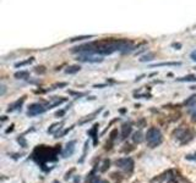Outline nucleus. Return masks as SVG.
Returning <instances> with one entry per match:
<instances>
[{
	"label": "nucleus",
	"mask_w": 196,
	"mask_h": 183,
	"mask_svg": "<svg viewBox=\"0 0 196 183\" xmlns=\"http://www.w3.org/2000/svg\"><path fill=\"white\" fill-rule=\"evenodd\" d=\"M77 61H81V62H101L102 61V58L99 56H93L92 54H82L80 55L79 58L76 59Z\"/></svg>",
	"instance_id": "obj_8"
},
{
	"label": "nucleus",
	"mask_w": 196,
	"mask_h": 183,
	"mask_svg": "<svg viewBox=\"0 0 196 183\" xmlns=\"http://www.w3.org/2000/svg\"><path fill=\"white\" fill-rule=\"evenodd\" d=\"M33 61H34V59H33V58H29V59H27L26 61H22V62H17L15 66H16V67H22V66H25V65H29V64H32Z\"/></svg>",
	"instance_id": "obj_18"
},
{
	"label": "nucleus",
	"mask_w": 196,
	"mask_h": 183,
	"mask_svg": "<svg viewBox=\"0 0 196 183\" xmlns=\"http://www.w3.org/2000/svg\"><path fill=\"white\" fill-rule=\"evenodd\" d=\"M98 127H99V125H95L90 131H87V134L93 139V145H97V143H98V139H97V137H98V134H97Z\"/></svg>",
	"instance_id": "obj_11"
},
{
	"label": "nucleus",
	"mask_w": 196,
	"mask_h": 183,
	"mask_svg": "<svg viewBox=\"0 0 196 183\" xmlns=\"http://www.w3.org/2000/svg\"><path fill=\"white\" fill-rule=\"evenodd\" d=\"M93 38V35H80V37H75L70 39V42H77V40H84V39H91Z\"/></svg>",
	"instance_id": "obj_20"
},
{
	"label": "nucleus",
	"mask_w": 196,
	"mask_h": 183,
	"mask_svg": "<svg viewBox=\"0 0 196 183\" xmlns=\"http://www.w3.org/2000/svg\"><path fill=\"white\" fill-rule=\"evenodd\" d=\"M115 165L121 169L124 172H126V174H132L134 169H135V161H134L131 157H120V159H118L115 161Z\"/></svg>",
	"instance_id": "obj_5"
},
{
	"label": "nucleus",
	"mask_w": 196,
	"mask_h": 183,
	"mask_svg": "<svg viewBox=\"0 0 196 183\" xmlns=\"http://www.w3.org/2000/svg\"><path fill=\"white\" fill-rule=\"evenodd\" d=\"M75 145H76V140L68 142L66 145H65V148H64V150L61 151V156L65 157V159L66 157H70L75 152Z\"/></svg>",
	"instance_id": "obj_7"
},
{
	"label": "nucleus",
	"mask_w": 196,
	"mask_h": 183,
	"mask_svg": "<svg viewBox=\"0 0 196 183\" xmlns=\"http://www.w3.org/2000/svg\"><path fill=\"white\" fill-rule=\"evenodd\" d=\"M185 159H186V160H193V161H196V151H195V154H194V155H186V156H185Z\"/></svg>",
	"instance_id": "obj_27"
},
{
	"label": "nucleus",
	"mask_w": 196,
	"mask_h": 183,
	"mask_svg": "<svg viewBox=\"0 0 196 183\" xmlns=\"http://www.w3.org/2000/svg\"><path fill=\"white\" fill-rule=\"evenodd\" d=\"M63 123H64V122H59V123H54V125H51V127L48 129V132H49V133H54V129H55V128H58V126H61Z\"/></svg>",
	"instance_id": "obj_25"
},
{
	"label": "nucleus",
	"mask_w": 196,
	"mask_h": 183,
	"mask_svg": "<svg viewBox=\"0 0 196 183\" xmlns=\"http://www.w3.org/2000/svg\"><path fill=\"white\" fill-rule=\"evenodd\" d=\"M191 88H193V89H195V90H196V87H191Z\"/></svg>",
	"instance_id": "obj_36"
},
{
	"label": "nucleus",
	"mask_w": 196,
	"mask_h": 183,
	"mask_svg": "<svg viewBox=\"0 0 196 183\" xmlns=\"http://www.w3.org/2000/svg\"><path fill=\"white\" fill-rule=\"evenodd\" d=\"M17 142H19L20 144H21L22 148H27V142H26V139L23 138L22 136H21V137H19V138H17Z\"/></svg>",
	"instance_id": "obj_24"
},
{
	"label": "nucleus",
	"mask_w": 196,
	"mask_h": 183,
	"mask_svg": "<svg viewBox=\"0 0 196 183\" xmlns=\"http://www.w3.org/2000/svg\"><path fill=\"white\" fill-rule=\"evenodd\" d=\"M132 131V127H131V123L130 122H126V123H124L121 126V139H126L129 136H130Z\"/></svg>",
	"instance_id": "obj_9"
},
{
	"label": "nucleus",
	"mask_w": 196,
	"mask_h": 183,
	"mask_svg": "<svg viewBox=\"0 0 196 183\" xmlns=\"http://www.w3.org/2000/svg\"><path fill=\"white\" fill-rule=\"evenodd\" d=\"M145 139H146L149 148H156V146L161 145L163 142L162 132L159 131V128H157V127H151V128L147 129Z\"/></svg>",
	"instance_id": "obj_3"
},
{
	"label": "nucleus",
	"mask_w": 196,
	"mask_h": 183,
	"mask_svg": "<svg viewBox=\"0 0 196 183\" xmlns=\"http://www.w3.org/2000/svg\"><path fill=\"white\" fill-rule=\"evenodd\" d=\"M36 72H37V73H44L45 70H44L43 66H40V67H37V68H36Z\"/></svg>",
	"instance_id": "obj_28"
},
{
	"label": "nucleus",
	"mask_w": 196,
	"mask_h": 183,
	"mask_svg": "<svg viewBox=\"0 0 196 183\" xmlns=\"http://www.w3.org/2000/svg\"><path fill=\"white\" fill-rule=\"evenodd\" d=\"M73 183H80V176H77V175H75V177H74V181H73Z\"/></svg>",
	"instance_id": "obj_29"
},
{
	"label": "nucleus",
	"mask_w": 196,
	"mask_h": 183,
	"mask_svg": "<svg viewBox=\"0 0 196 183\" xmlns=\"http://www.w3.org/2000/svg\"><path fill=\"white\" fill-rule=\"evenodd\" d=\"M182 64L180 62H161V64H156L153 66H156V67H159V66H180Z\"/></svg>",
	"instance_id": "obj_21"
},
{
	"label": "nucleus",
	"mask_w": 196,
	"mask_h": 183,
	"mask_svg": "<svg viewBox=\"0 0 196 183\" xmlns=\"http://www.w3.org/2000/svg\"><path fill=\"white\" fill-rule=\"evenodd\" d=\"M12 131H14V125H11L10 126V128L6 129V133H10V132H12Z\"/></svg>",
	"instance_id": "obj_32"
},
{
	"label": "nucleus",
	"mask_w": 196,
	"mask_h": 183,
	"mask_svg": "<svg viewBox=\"0 0 196 183\" xmlns=\"http://www.w3.org/2000/svg\"><path fill=\"white\" fill-rule=\"evenodd\" d=\"M14 76H15V78H17V79H25V78L29 77V72L28 71H19V72H16Z\"/></svg>",
	"instance_id": "obj_14"
},
{
	"label": "nucleus",
	"mask_w": 196,
	"mask_h": 183,
	"mask_svg": "<svg viewBox=\"0 0 196 183\" xmlns=\"http://www.w3.org/2000/svg\"><path fill=\"white\" fill-rule=\"evenodd\" d=\"M61 151L60 145H55V146H45V145H38L31 155V159L34 160L37 164L40 166V169L44 171L45 165L48 162H55L58 160V155Z\"/></svg>",
	"instance_id": "obj_2"
},
{
	"label": "nucleus",
	"mask_w": 196,
	"mask_h": 183,
	"mask_svg": "<svg viewBox=\"0 0 196 183\" xmlns=\"http://www.w3.org/2000/svg\"><path fill=\"white\" fill-rule=\"evenodd\" d=\"M47 110H49V103H34V104H31L28 106V110H27V116H37L45 113Z\"/></svg>",
	"instance_id": "obj_6"
},
{
	"label": "nucleus",
	"mask_w": 196,
	"mask_h": 183,
	"mask_svg": "<svg viewBox=\"0 0 196 183\" xmlns=\"http://www.w3.org/2000/svg\"><path fill=\"white\" fill-rule=\"evenodd\" d=\"M134 44L131 40L127 39H104L92 42L87 44H82L73 49V53H81V54H99V55H109L115 52L125 53L127 50H131Z\"/></svg>",
	"instance_id": "obj_1"
},
{
	"label": "nucleus",
	"mask_w": 196,
	"mask_h": 183,
	"mask_svg": "<svg viewBox=\"0 0 196 183\" xmlns=\"http://www.w3.org/2000/svg\"><path fill=\"white\" fill-rule=\"evenodd\" d=\"M173 134L177 136L175 138H177V139L180 142V144H182V145L188 144L189 142L194 138V133H193V132L189 131V129H186V128H183V127H180V128L175 129Z\"/></svg>",
	"instance_id": "obj_4"
},
{
	"label": "nucleus",
	"mask_w": 196,
	"mask_h": 183,
	"mask_svg": "<svg viewBox=\"0 0 196 183\" xmlns=\"http://www.w3.org/2000/svg\"><path fill=\"white\" fill-rule=\"evenodd\" d=\"M135 183H138V182H135Z\"/></svg>",
	"instance_id": "obj_37"
},
{
	"label": "nucleus",
	"mask_w": 196,
	"mask_h": 183,
	"mask_svg": "<svg viewBox=\"0 0 196 183\" xmlns=\"http://www.w3.org/2000/svg\"><path fill=\"white\" fill-rule=\"evenodd\" d=\"M195 70H196V68H195Z\"/></svg>",
	"instance_id": "obj_38"
},
{
	"label": "nucleus",
	"mask_w": 196,
	"mask_h": 183,
	"mask_svg": "<svg viewBox=\"0 0 196 183\" xmlns=\"http://www.w3.org/2000/svg\"><path fill=\"white\" fill-rule=\"evenodd\" d=\"M190 58H191V60L196 61V50H195V52H193L191 54H190Z\"/></svg>",
	"instance_id": "obj_30"
},
{
	"label": "nucleus",
	"mask_w": 196,
	"mask_h": 183,
	"mask_svg": "<svg viewBox=\"0 0 196 183\" xmlns=\"http://www.w3.org/2000/svg\"><path fill=\"white\" fill-rule=\"evenodd\" d=\"M193 120H194V121H196V113L193 115Z\"/></svg>",
	"instance_id": "obj_34"
},
{
	"label": "nucleus",
	"mask_w": 196,
	"mask_h": 183,
	"mask_svg": "<svg viewBox=\"0 0 196 183\" xmlns=\"http://www.w3.org/2000/svg\"><path fill=\"white\" fill-rule=\"evenodd\" d=\"M80 70H81V67H80L79 65H73V66H69V67L65 70V72H66V73H69V75H73V73L79 72Z\"/></svg>",
	"instance_id": "obj_16"
},
{
	"label": "nucleus",
	"mask_w": 196,
	"mask_h": 183,
	"mask_svg": "<svg viewBox=\"0 0 196 183\" xmlns=\"http://www.w3.org/2000/svg\"><path fill=\"white\" fill-rule=\"evenodd\" d=\"M96 171H97V167H95V169L92 170L88 175H87V177H86V183H97V182H98L99 177L97 176Z\"/></svg>",
	"instance_id": "obj_10"
},
{
	"label": "nucleus",
	"mask_w": 196,
	"mask_h": 183,
	"mask_svg": "<svg viewBox=\"0 0 196 183\" xmlns=\"http://www.w3.org/2000/svg\"><path fill=\"white\" fill-rule=\"evenodd\" d=\"M117 136H118V129H113L109 134V139H110V143H113L115 139H117Z\"/></svg>",
	"instance_id": "obj_22"
},
{
	"label": "nucleus",
	"mask_w": 196,
	"mask_h": 183,
	"mask_svg": "<svg viewBox=\"0 0 196 183\" xmlns=\"http://www.w3.org/2000/svg\"><path fill=\"white\" fill-rule=\"evenodd\" d=\"M177 81L179 82H196V76H186V77H182V78H177Z\"/></svg>",
	"instance_id": "obj_17"
},
{
	"label": "nucleus",
	"mask_w": 196,
	"mask_h": 183,
	"mask_svg": "<svg viewBox=\"0 0 196 183\" xmlns=\"http://www.w3.org/2000/svg\"><path fill=\"white\" fill-rule=\"evenodd\" d=\"M87 148H88V142H86L85 143V149H84V154H82V157L79 160V162L80 164H82L84 162V160H85V157H86V152H87Z\"/></svg>",
	"instance_id": "obj_23"
},
{
	"label": "nucleus",
	"mask_w": 196,
	"mask_h": 183,
	"mask_svg": "<svg viewBox=\"0 0 196 183\" xmlns=\"http://www.w3.org/2000/svg\"><path fill=\"white\" fill-rule=\"evenodd\" d=\"M65 114V110H61V111H58V113L55 114V116H63Z\"/></svg>",
	"instance_id": "obj_31"
},
{
	"label": "nucleus",
	"mask_w": 196,
	"mask_h": 183,
	"mask_svg": "<svg viewBox=\"0 0 196 183\" xmlns=\"http://www.w3.org/2000/svg\"><path fill=\"white\" fill-rule=\"evenodd\" d=\"M185 105H188V106H193L196 104V95H193V96H190V98L188 100H185Z\"/></svg>",
	"instance_id": "obj_19"
},
{
	"label": "nucleus",
	"mask_w": 196,
	"mask_h": 183,
	"mask_svg": "<svg viewBox=\"0 0 196 183\" xmlns=\"http://www.w3.org/2000/svg\"><path fill=\"white\" fill-rule=\"evenodd\" d=\"M109 166H110V160L109 159H104L103 162H102L101 167H98V170H99L101 172H106V171H108V169H109Z\"/></svg>",
	"instance_id": "obj_15"
},
{
	"label": "nucleus",
	"mask_w": 196,
	"mask_h": 183,
	"mask_svg": "<svg viewBox=\"0 0 196 183\" xmlns=\"http://www.w3.org/2000/svg\"><path fill=\"white\" fill-rule=\"evenodd\" d=\"M154 56L153 54H148V55H145V56H142L140 60L142 61V62H145V61H149V60H152V58Z\"/></svg>",
	"instance_id": "obj_26"
},
{
	"label": "nucleus",
	"mask_w": 196,
	"mask_h": 183,
	"mask_svg": "<svg viewBox=\"0 0 196 183\" xmlns=\"http://www.w3.org/2000/svg\"><path fill=\"white\" fill-rule=\"evenodd\" d=\"M142 140H143V134H142L141 131H137V132H135V133L132 134V142L135 144H140Z\"/></svg>",
	"instance_id": "obj_13"
},
{
	"label": "nucleus",
	"mask_w": 196,
	"mask_h": 183,
	"mask_svg": "<svg viewBox=\"0 0 196 183\" xmlns=\"http://www.w3.org/2000/svg\"><path fill=\"white\" fill-rule=\"evenodd\" d=\"M53 183H60L59 181H53Z\"/></svg>",
	"instance_id": "obj_35"
},
{
	"label": "nucleus",
	"mask_w": 196,
	"mask_h": 183,
	"mask_svg": "<svg viewBox=\"0 0 196 183\" xmlns=\"http://www.w3.org/2000/svg\"><path fill=\"white\" fill-rule=\"evenodd\" d=\"M97 183H109V182H108V181H106V180H101V178H99V180H98V182H97Z\"/></svg>",
	"instance_id": "obj_33"
},
{
	"label": "nucleus",
	"mask_w": 196,
	"mask_h": 183,
	"mask_svg": "<svg viewBox=\"0 0 196 183\" xmlns=\"http://www.w3.org/2000/svg\"><path fill=\"white\" fill-rule=\"evenodd\" d=\"M23 101H25V96L21 99H19L17 101H15L14 104L11 105H9V109H8V113H11V111H15V110H19V109H21V106L23 104Z\"/></svg>",
	"instance_id": "obj_12"
}]
</instances>
